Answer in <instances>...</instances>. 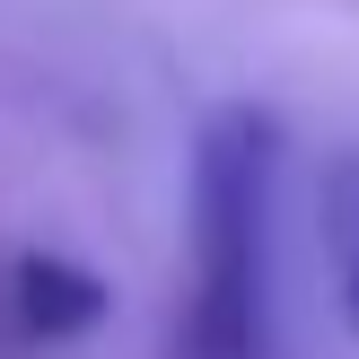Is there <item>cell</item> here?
<instances>
[{"mask_svg": "<svg viewBox=\"0 0 359 359\" xmlns=\"http://www.w3.org/2000/svg\"><path fill=\"white\" fill-rule=\"evenodd\" d=\"M272 193H280V114L219 105L193 132V290L175 325V359H263Z\"/></svg>", "mask_w": 359, "mask_h": 359, "instance_id": "cell-1", "label": "cell"}, {"mask_svg": "<svg viewBox=\"0 0 359 359\" xmlns=\"http://www.w3.org/2000/svg\"><path fill=\"white\" fill-rule=\"evenodd\" d=\"M316 237H325L333 307H342V325L359 342V149H333L325 175H316Z\"/></svg>", "mask_w": 359, "mask_h": 359, "instance_id": "cell-3", "label": "cell"}, {"mask_svg": "<svg viewBox=\"0 0 359 359\" xmlns=\"http://www.w3.org/2000/svg\"><path fill=\"white\" fill-rule=\"evenodd\" d=\"M114 316L105 272H88L79 255H53V245H18L0 263V342L9 351H70Z\"/></svg>", "mask_w": 359, "mask_h": 359, "instance_id": "cell-2", "label": "cell"}]
</instances>
